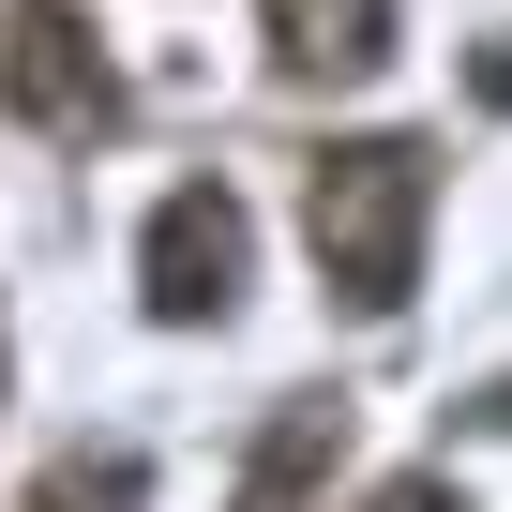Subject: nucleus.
I'll use <instances>...</instances> for the list:
<instances>
[{"label":"nucleus","instance_id":"f257e3e1","mask_svg":"<svg viewBox=\"0 0 512 512\" xmlns=\"http://www.w3.org/2000/svg\"><path fill=\"white\" fill-rule=\"evenodd\" d=\"M422 211H437V151L422 136H347L302 166V241L347 317H392L422 287Z\"/></svg>","mask_w":512,"mask_h":512},{"label":"nucleus","instance_id":"f03ea898","mask_svg":"<svg viewBox=\"0 0 512 512\" xmlns=\"http://www.w3.org/2000/svg\"><path fill=\"white\" fill-rule=\"evenodd\" d=\"M0 106L46 121V136H106V121H121L106 31L76 16V0H16V16H0Z\"/></svg>","mask_w":512,"mask_h":512},{"label":"nucleus","instance_id":"7ed1b4c3","mask_svg":"<svg viewBox=\"0 0 512 512\" xmlns=\"http://www.w3.org/2000/svg\"><path fill=\"white\" fill-rule=\"evenodd\" d=\"M136 272H151V317H226L241 302V272H256V226H241V196L226 181H181L166 211H151V256H136Z\"/></svg>","mask_w":512,"mask_h":512},{"label":"nucleus","instance_id":"20e7f679","mask_svg":"<svg viewBox=\"0 0 512 512\" xmlns=\"http://www.w3.org/2000/svg\"><path fill=\"white\" fill-rule=\"evenodd\" d=\"M332 452H347V392H287V407H272V437H256V467H241V497H226V512H302V497L332 482Z\"/></svg>","mask_w":512,"mask_h":512},{"label":"nucleus","instance_id":"39448f33","mask_svg":"<svg viewBox=\"0 0 512 512\" xmlns=\"http://www.w3.org/2000/svg\"><path fill=\"white\" fill-rule=\"evenodd\" d=\"M287 76H377L392 61V0H272Z\"/></svg>","mask_w":512,"mask_h":512},{"label":"nucleus","instance_id":"423d86ee","mask_svg":"<svg viewBox=\"0 0 512 512\" xmlns=\"http://www.w3.org/2000/svg\"><path fill=\"white\" fill-rule=\"evenodd\" d=\"M31 512H136V452H61L31 482Z\"/></svg>","mask_w":512,"mask_h":512},{"label":"nucleus","instance_id":"0eeeda50","mask_svg":"<svg viewBox=\"0 0 512 512\" xmlns=\"http://www.w3.org/2000/svg\"><path fill=\"white\" fill-rule=\"evenodd\" d=\"M362 512H452V482H422V467H407V482H377Z\"/></svg>","mask_w":512,"mask_h":512}]
</instances>
